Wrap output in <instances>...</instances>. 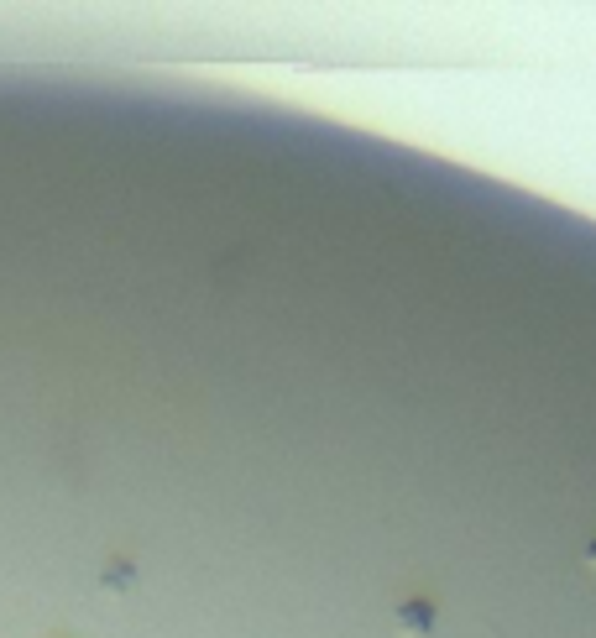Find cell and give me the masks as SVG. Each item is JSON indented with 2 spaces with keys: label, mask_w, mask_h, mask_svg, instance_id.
<instances>
[{
  "label": "cell",
  "mask_w": 596,
  "mask_h": 638,
  "mask_svg": "<svg viewBox=\"0 0 596 638\" xmlns=\"http://www.w3.org/2000/svg\"><path fill=\"white\" fill-rule=\"evenodd\" d=\"M398 628H403V633H429V628H434V607H429V602L398 607Z\"/></svg>",
  "instance_id": "cell-1"
},
{
  "label": "cell",
  "mask_w": 596,
  "mask_h": 638,
  "mask_svg": "<svg viewBox=\"0 0 596 638\" xmlns=\"http://www.w3.org/2000/svg\"><path fill=\"white\" fill-rule=\"evenodd\" d=\"M586 560H591V565H596V539H591V550H586Z\"/></svg>",
  "instance_id": "cell-2"
}]
</instances>
